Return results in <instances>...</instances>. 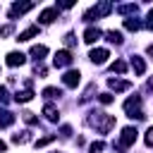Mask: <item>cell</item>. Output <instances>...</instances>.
<instances>
[{
    "mask_svg": "<svg viewBox=\"0 0 153 153\" xmlns=\"http://www.w3.org/2000/svg\"><path fill=\"white\" fill-rule=\"evenodd\" d=\"M31 98H33V91H31V88H26V91H19V93L14 96V100H19V103H29Z\"/></svg>",
    "mask_w": 153,
    "mask_h": 153,
    "instance_id": "2e32d148",
    "label": "cell"
},
{
    "mask_svg": "<svg viewBox=\"0 0 153 153\" xmlns=\"http://www.w3.org/2000/svg\"><path fill=\"white\" fill-rule=\"evenodd\" d=\"M65 43H67V45H74V43H76V38H74L72 33H67V36H65Z\"/></svg>",
    "mask_w": 153,
    "mask_h": 153,
    "instance_id": "f546056e",
    "label": "cell"
},
{
    "mask_svg": "<svg viewBox=\"0 0 153 153\" xmlns=\"http://www.w3.org/2000/svg\"><path fill=\"white\" fill-rule=\"evenodd\" d=\"M124 26H127L129 31H139V29H141V22H136V19H124Z\"/></svg>",
    "mask_w": 153,
    "mask_h": 153,
    "instance_id": "603a6c76",
    "label": "cell"
},
{
    "mask_svg": "<svg viewBox=\"0 0 153 153\" xmlns=\"http://www.w3.org/2000/svg\"><path fill=\"white\" fill-rule=\"evenodd\" d=\"M36 33H38V26H29L26 31H22V33H19V38H17V41H31Z\"/></svg>",
    "mask_w": 153,
    "mask_h": 153,
    "instance_id": "9a60e30c",
    "label": "cell"
},
{
    "mask_svg": "<svg viewBox=\"0 0 153 153\" xmlns=\"http://www.w3.org/2000/svg\"><path fill=\"white\" fill-rule=\"evenodd\" d=\"M12 33V24H7V26H0V36H10Z\"/></svg>",
    "mask_w": 153,
    "mask_h": 153,
    "instance_id": "f1b7e54d",
    "label": "cell"
},
{
    "mask_svg": "<svg viewBox=\"0 0 153 153\" xmlns=\"http://www.w3.org/2000/svg\"><path fill=\"white\" fill-rule=\"evenodd\" d=\"M31 7H33V2H24V5H19V2H17V5H12V10H10V17L14 19L17 14H24V12H26V10H31Z\"/></svg>",
    "mask_w": 153,
    "mask_h": 153,
    "instance_id": "8fae6325",
    "label": "cell"
},
{
    "mask_svg": "<svg viewBox=\"0 0 153 153\" xmlns=\"http://www.w3.org/2000/svg\"><path fill=\"white\" fill-rule=\"evenodd\" d=\"M146 146L153 148V127H148V131H146Z\"/></svg>",
    "mask_w": 153,
    "mask_h": 153,
    "instance_id": "4316f807",
    "label": "cell"
},
{
    "mask_svg": "<svg viewBox=\"0 0 153 153\" xmlns=\"http://www.w3.org/2000/svg\"><path fill=\"white\" fill-rule=\"evenodd\" d=\"M5 148H7V146H5V141H0V153H2Z\"/></svg>",
    "mask_w": 153,
    "mask_h": 153,
    "instance_id": "836d02e7",
    "label": "cell"
},
{
    "mask_svg": "<svg viewBox=\"0 0 153 153\" xmlns=\"http://www.w3.org/2000/svg\"><path fill=\"white\" fill-rule=\"evenodd\" d=\"M117 12H122V14H129V12H136V5H122V7H117Z\"/></svg>",
    "mask_w": 153,
    "mask_h": 153,
    "instance_id": "cb8c5ba5",
    "label": "cell"
},
{
    "mask_svg": "<svg viewBox=\"0 0 153 153\" xmlns=\"http://www.w3.org/2000/svg\"><path fill=\"white\" fill-rule=\"evenodd\" d=\"M110 12H112V5H110V2H100V5L91 7V10L84 14V19H86V22H93V17L98 19V17H105V14H110Z\"/></svg>",
    "mask_w": 153,
    "mask_h": 153,
    "instance_id": "3957f363",
    "label": "cell"
},
{
    "mask_svg": "<svg viewBox=\"0 0 153 153\" xmlns=\"http://www.w3.org/2000/svg\"><path fill=\"white\" fill-rule=\"evenodd\" d=\"M29 134H31V131H22V134H14V136H12V141H14V143H26V141L31 139Z\"/></svg>",
    "mask_w": 153,
    "mask_h": 153,
    "instance_id": "7402d4cb",
    "label": "cell"
},
{
    "mask_svg": "<svg viewBox=\"0 0 153 153\" xmlns=\"http://www.w3.org/2000/svg\"><path fill=\"white\" fill-rule=\"evenodd\" d=\"M112 72L124 74V72H127V62H124V60H115V62H112Z\"/></svg>",
    "mask_w": 153,
    "mask_h": 153,
    "instance_id": "d6986e66",
    "label": "cell"
},
{
    "mask_svg": "<svg viewBox=\"0 0 153 153\" xmlns=\"http://www.w3.org/2000/svg\"><path fill=\"white\" fill-rule=\"evenodd\" d=\"M105 36H108V41H110V43H117V45L122 43V33H120V31H108Z\"/></svg>",
    "mask_w": 153,
    "mask_h": 153,
    "instance_id": "44dd1931",
    "label": "cell"
},
{
    "mask_svg": "<svg viewBox=\"0 0 153 153\" xmlns=\"http://www.w3.org/2000/svg\"><path fill=\"white\" fill-rule=\"evenodd\" d=\"M103 148H105V143H103V141H93V143H91V153H100Z\"/></svg>",
    "mask_w": 153,
    "mask_h": 153,
    "instance_id": "484cf974",
    "label": "cell"
},
{
    "mask_svg": "<svg viewBox=\"0 0 153 153\" xmlns=\"http://www.w3.org/2000/svg\"><path fill=\"white\" fill-rule=\"evenodd\" d=\"M96 117H91V122L96 124V129L100 131V134H108L112 127H115V117L112 115H105V112H93Z\"/></svg>",
    "mask_w": 153,
    "mask_h": 153,
    "instance_id": "6da1fadb",
    "label": "cell"
},
{
    "mask_svg": "<svg viewBox=\"0 0 153 153\" xmlns=\"http://www.w3.org/2000/svg\"><path fill=\"white\" fill-rule=\"evenodd\" d=\"M100 38V29H96V26H88L86 31H84V41L86 43H96Z\"/></svg>",
    "mask_w": 153,
    "mask_h": 153,
    "instance_id": "30bf717a",
    "label": "cell"
},
{
    "mask_svg": "<svg viewBox=\"0 0 153 153\" xmlns=\"http://www.w3.org/2000/svg\"><path fill=\"white\" fill-rule=\"evenodd\" d=\"M88 57H91V62H96V65H103V62L110 57V53H108L105 48H96V50H91V55H88Z\"/></svg>",
    "mask_w": 153,
    "mask_h": 153,
    "instance_id": "52a82bcc",
    "label": "cell"
},
{
    "mask_svg": "<svg viewBox=\"0 0 153 153\" xmlns=\"http://www.w3.org/2000/svg\"><path fill=\"white\" fill-rule=\"evenodd\" d=\"M136 134H139V131H136L134 127H124V129H122V136H120V143H117V148H120V151L129 148V146L136 141Z\"/></svg>",
    "mask_w": 153,
    "mask_h": 153,
    "instance_id": "277c9868",
    "label": "cell"
},
{
    "mask_svg": "<svg viewBox=\"0 0 153 153\" xmlns=\"http://www.w3.org/2000/svg\"><path fill=\"white\" fill-rule=\"evenodd\" d=\"M31 55H33L36 60H41L43 55H48V48H45V45H33V48H31Z\"/></svg>",
    "mask_w": 153,
    "mask_h": 153,
    "instance_id": "ac0fdd59",
    "label": "cell"
},
{
    "mask_svg": "<svg viewBox=\"0 0 153 153\" xmlns=\"http://www.w3.org/2000/svg\"><path fill=\"white\" fill-rule=\"evenodd\" d=\"M43 96H45V98H60V96H62V91H60V88H55V86H48V88L43 91Z\"/></svg>",
    "mask_w": 153,
    "mask_h": 153,
    "instance_id": "ffe728a7",
    "label": "cell"
},
{
    "mask_svg": "<svg viewBox=\"0 0 153 153\" xmlns=\"http://www.w3.org/2000/svg\"><path fill=\"white\" fill-rule=\"evenodd\" d=\"M24 62H26V55H24V53H17V50H14V53H10V55H7V65H10V67L24 65Z\"/></svg>",
    "mask_w": 153,
    "mask_h": 153,
    "instance_id": "9c48e42d",
    "label": "cell"
},
{
    "mask_svg": "<svg viewBox=\"0 0 153 153\" xmlns=\"http://www.w3.org/2000/svg\"><path fill=\"white\" fill-rule=\"evenodd\" d=\"M22 117H24V122H26V124H36V122H38V120H36V115H33V112H24V115H22Z\"/></svg>",
    "mask_w": 153,
    "mask_h": 153,
    "instance_id": "d4e9b609",
    "label": "cell"
},
{
    "mask_svg": "<svg viewBox=\"0 0 153 153\" xmlns=\"http://www.w3.org/2000/svg\"><path fill=\"white\" fill-rule=\"evenodd\" d=\"M55 19H57V7H48V10H43L41 17H38L41 24H50V22H55Z\"/></svg>",
    "mask_w": 153,
    "mask_h": 153,
    "instance_id": "ba28073f",
    "label": "cell"
},
{
    "mask_svg": "<svg viewBox=\"0 0 153 153\" xmlns=\"http://www.w3.org/2000/svg\"><path fill=\"white\" fill-rule=\"evenodd\" d=\"M148 88H153V79H148Z\"/></svg>",
    "mask_w": 153,
    "mask_h": 153,
    "instance_id": "e575fe53",
    "label": "cell"
},
{
    "mask_svg": "<svg viewBox=\"0 0 153 153\" xmlns=\"http://www.w3.org/2000/svg\"><path fill=\"white\" fill-rule=\"evenodd\" d=\"M146 26H148V29H153V10L148 12V22H146Z\"/></svg>",
    "mask_w": 153,
    "mask_h": 153,
    "instance_id": "1f68e13d",
    "label": "cell"
},
{
    "mask_svg": "<svg viewBox=\"0 0 153 153\" xmlns=\"http://www.w3.org/2000/svg\"><path fill=\"white\" fill-rule=\"evenodd\" d=\"M53 62H55V67H67L72 62V53L69 50H57L55 57H53Z\"/></svg>",
    "mask_w": 153,
    "mask_h": 153,
    "instance_id": "8992f818",
    "label": "cell"
},
{
    "mask_svg": "<svg viewBox=\"0 0 153 153\" xmlns=\"http://www.w3.org/2000/svg\"><path fill=\"white\" fill-rule=\"evenodd\" d=\"M43 115H45L50 122H57V120H60V112H57L55 105H45V108H43Z\"/></svg>",
    "mask_w": 153,
    "mask_h": 153,
    "instance_id": "5bb4252c",
    "label": "cell"
},
{
    "mask_svg": "<svg viewBox=\"0 0 153 153\" xmlns=\"http://www.w3.org/2000/svg\"><path fill=\"white\" fill-rule=\"evenodd\" d=\"M100 103H103V105L112 103V93H100Z\"/></svg>",
    "mask_w": 153,
    "mask_h": 153,
    "instance_id": "83f0119b",
    "label": "cell"
},
{
    "mask_svg": "<svg viewBox=\"0 0 153 153\" xmlns=\"http://www.w3.org/2000/svg\"><path fill=\"white\" fill-rule=\"evenodd\" d=\"M12 122H14V115H12V112H7V110L0 112V127H10Z\"/></svg>",
    "mask_w": 153,
    "mask_h": 153,
    "instance_id": "e0dca14e",
    "label": "cell"
},
{
    "mask_svg": "<svg viewBox=\"0 0 153 153\" xmlns=\"http://www.w3.org/2000/svg\"><path fill=\"white\" fill-rule=\"evenodd\" d=\"M79 79H81L79 69H69V72H65L62 84H65V86H69V88H74V86H79Z\"/></svg>",
    "mask_w": 153,
    "mask_h": 153,
    "instance_id": "5b68a950",
    "label": "cell"
},
{
    "mask_svg": "<svg viewBox=\"0 0 153 153\" xmlns=\"http://www.w3.org/2000/svg\"><path fill=\"white\" fill-rule=\"evenodd\" d=\"M50 141H53V136H45V139H38L36 146H45V143H50Z\"/></svg>",
    "mask_w": 153,
    "mask_h": 153,
    "instance_id": "4dcf8cb0",
    "label": "cell"
},
{
    "mask_svg": "<svg viewBox=\"0 0 153 153\" xmlns=\"http://www.w3.org/2000/svg\"><path fill=\"white\" fill-rule=\"evenodd\" d=\"M124 112L129 117H136V120H143V110H141V96H131L127 103H124Z\"/></svg>",
    "mask_w": 153,
    "mask_h": 153,
    "instance_id": "7a4b0ae2",
    "label": "cell"
},
{
    "mask_svg": "<svg viewBox=\"0 0 153 153\" xmlns=\"http://www.w3.org/2000/svg\"><path fill=\"white\" fill-rule=\"evenodd\" d=\"M131 67H134V72H136L139 76H141V74L146 72V62H143V60H141L139 55H134V57H131Z\"/></svg>",
    "mask_w": 153,
    "mask_h": 153,
    "instance_id": "4fadbf2b",
    "label": "cell"
},
{
    "mask_svg": "<svg viewBox=\"0 0 153 153\" xmlns=\"http://www.w3.org/2000/svg\"><path fill=\"white\" fill-rule=\"evenodd\" d=\"M108 86H110L112 91H127L131 84H129V81H122V79H108Z\"/></svg>",
    "mask_w": 153,
    "mask_h": 153,
    "instance_id": "7c38bea8",
    "label": "cell"
},
{
    "mask_svg": "<svg viewBox=\"0 0 153 153\" xmlns=\"http://www.w3.org/2000/svg\"><path fill=\"white\" fill-rule=\"evenodd\" d=\"M146 50H148V55H153V43H151V45H148Z\"/></svg>",
    "mask_w": 153,
    "mask_h": 153,
    "instance_id": "d6a6232c",
    "label": "cell"
}]
</instances>
